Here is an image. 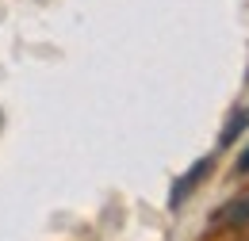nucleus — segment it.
<instances>
[{
	"label": "nucleus",
	"mask_w": 249,
	"mask_h": 241,
	"mask_svg": "<svg viewBox=\"0 0 249 241\" xmlns=\"http://www.w3.org/2000/svg\"><path fill=\"white\" fill-rule=\"evenodd\" d=\"M207 226H211V230H238V226H249V191L238 195V199H230V203H222V207L211 214Z\"/></svg>",
	"instance_id": "f257e3e1"
},
{
	"label": "nucleus",
	"mask_w": 249,
	"mask_h": 241,
	"mask_svg": "<svg viewBox=\"0 0 249 241\" xmlns=\"http://www.w3.org/2000/svg\"><path fill=\"white\" fill-rule=\"evenodd\" d=\"M246 126H249V107H242V111H234V115H230L226 130L218 134V142H222V146H230V142H234V138H238V134H242Z\"/></svg>",
	"instance_id": "7ed1b4c3"
},
{
	"label": "nucleus",
	"mask_w": 249,
	"mask_h": 241,
	"mask_svg": "<svg viewBox=\"0 0 249 241\" xmlns=\"http://www.w3.org/2000/svg\"><path fill=\"white\" fill-rule=\"evenodd\" d=\"M234 172H242V176H246V172H249V146H246V153L238 157V169H234Z\"/></svg>",
	"instance_id": "20e7f679"
},
{
	"label": "nucleus",
	"mask_w": 249,
	"mask_h": 241,
	"mask_svg": "<svg viewBox=\"0 0 249 241\" xmlns=\"http://www.w3.org/2000/svg\"><path fill=\"white\" fill-rule=\"evenodd\" d=\"M211 165H215L211 157H203V161H196V165L188 169L184 176H180V180L173 184V195H169V203H173V207H180V203H184L188 195L196 191V184H199V180H203V176H207V172H211Z\"/></svg>",
	"instance_id": "f03ea898"
}]
</instances>
